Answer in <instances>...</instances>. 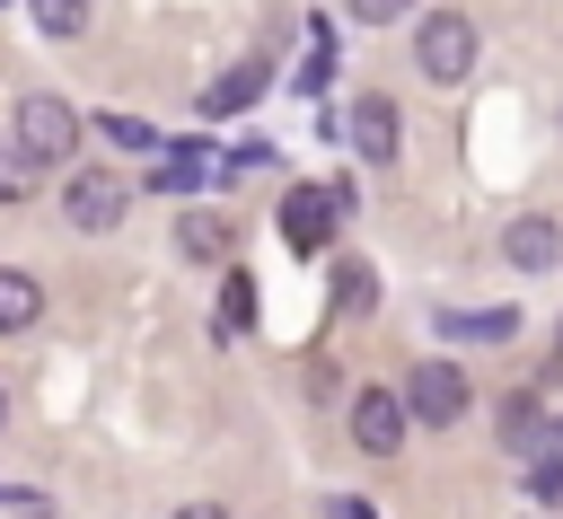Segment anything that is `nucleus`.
<instances>
[{
    "label": "nucleus",
    "mask_w": 563,
    "mask_h": 519,
    "mask_svg": "<svg viewBox=\"0 0 563 519\" xmlns=\"http://www.w3.org/2000/svg\"><path fill=\"white\" fill-rule=\"evenodd\" d=\"M475 53H484V35H475V18H466V9H431V18H422V35H413L422 79H440V88H457V79L475 70Z\"/></svg>",
    "instance_id": "f257e3e1"
},
{
    "label": "nucleus",
    "mask_w": 563,
    "mask_h": 519,
    "mask_svg": "<svg viewBox=\"0 0 563 519\" xmlns=\"http://www.w3.org/2000/svg\"><path fill=\"white\" fill-rule=\"evenodd\" d=\"M44 167H70V150H79V132H88V114H70V97H53V88H35V97H18V123H9Z\"/></svg>",
    "instance_id": "f03ea898"
},
{
    "label": "nucleus",
    "mask_w": 563,
    "mask_h": 519,
    "mask_svg": "<svg viewBox=\"0 0 563 519\" xmlns=\"http://www.w3.org/2000/svg\"><path fill=\"white\" fill-rule=\"evenodd\" d=\"M123 202H132V185H123L114 167H70V185H62V220L88 229V238L123 229Z\"/></svg>",
    "instance_id": "7ed1b4c3"
},
{
    "label": "nucleus",
    "mask_w": 563,
    "mask_h": 519,
    "mask_svg": "<svg viewBox=\"0 0 563 519\" xmlns=\"http://www.w3.org/2000/svg\"><path fill=\"white\" fill-rule=\"evenodd\" d=\"M405 413L431 422V431H449V422L466 413V369H457V361H413V378H405Z\"/></svg>",
    "instance_id": "20e7f679"
},
{
    "label": "nucleus",
    "mask_w": 563,
    "mask_h": 519,
    "mask_svg": "<svg viewBox=\"0 0 563 519\" xmlns=\"http://www.w3.org/2000/svg\"><path fill=\"white\" fill-rule=\"evenodd\" d=\"M405 422H413V413H405L396 387H361V396H352V440H361L369 457H396V449H405Z\"/></svg>",
    "instance_id": "39448f33"
},
{
    "label": "nucleus",
    "mask_w": 563,
    "mask_h": 519,
    "mask_svg": "<svg viewBox=\"0 0 563 519\" xmlns=\"http://www.w3.org/2000/svg\"><path fill=\"white\" fill-rule=\"evenodd\" d=\"M264 79H273V62H255V53H246V62H229V70H220V79L202 88V114H211V123H229V114H246V106L264 97Z\"/></svg>",
    "instance_id": "423d86ee"
},
{
    "label": "nucleus",
    "mask_w": 563,
    "mask_h": 519,
    "mask_svg": "<svg viewBox=\"0 0 563 519\" xmlns=\"http://www.w3.org/2000/svg\"><path fill=\"white\" fill-rule=\"evenodd\" d=\"M343 132H352V150H361V158H378V167H387V158H396V141H405V132H396V97H352Z\"/></svg>",
    "instance_id": "0eeeda50"
},
{
    "label": "nucleus",
    "mask_w": 563,
    "mask_h": 519,
    "mask_svg": "<svg viewBox=\"0 0 563 519\" xmlns=\"http://www.w3.org/2000/svg\"><path fill=\"white\" fill-rule=\"evenodd\" d=\"M176 255H185V264H220V273H229L238 229H229L220 211H185V220H176Z\"/></svg>",
    "instance_id": "6e6552de"
},
{
    "label": "nucleus",
    "mask_w": 563,
    "mask_h": 519,
    "mask_svg": "<svg viewBox=\"0 0 563 519\" xmlns=\"http://www.w3.org/2000/svg\"><path fill=\"white\" fill-rule=\"evenodd\" d=\"M282 229H290V246H325V229H334V194H317V185H290L282 194Z\"/></svg>",
    "instance_id": "1a4fd4ad"
},
{
    "label": "nucleus",
    "mask_w": 563,
    "mask_h": 519,
    "mask_svg": "<svg viewBox=\"0 0 563 519\" xmlns=\"http://www.w3.org/2000/svg\"><path fill=\"white\" fill-rule=\"evenodd\" d=\"M501 255H510V264H519V273H545V264H554V255H563V229H554V220H537V211H528V220H510V229H501Z\"/></svg>",
    "instance_id": "9d476101"
},
{
    "label": "nucleus",
    "mask_w": 563,
    "mask_h": 519,
    "mask_svg": "<svg viewBox=\"0 0 563 519\" xmlns=\"http://www.w3.org/2000/svg\"><path fill=\"white\" fill-rule=\"evenodd\" d=\"M35 185H44V158H35L18 132H0V202H26Z\"/></svg>",
    "instance_id": "9b49d317"
},
{
    "label": "nucleus",
    "mask_w": 563,
    "mask_h": 519,
    "mask_svg": "<svg viewBox=\"0 0 563 519\" xmlns=\"http://www.w3.org/2000/svg\"><path fill=\"white\" fill-rule=\"evenodd\" d=\"M44 317V290H35V273H0V334H26Z\"/></svg>",
    "instance_id": "f8f14e48"
},
{
    "label": "nucleus",
    "mask_w": 563,
    "mask_h": 519,
    "mask_svg": "<svg viewBox=\"0 0 563 519\" xmlns=\"http://www.w3.org/2000/svg\"><path fill=\"white\" fill-rule=\"evenodd\" d=\"M440 325L466 334V343H510V334H519V308H484V317H475V308H449Z\"/></svg>",
    "instance_id": "ddd939ff"
},
{
    "label": "nucleus",
    "mask_w": 563,
    "mask_h": 519,
    "mask_svg": "<svg viewBox=\"0 0 563 519\" xmlns=\"http://www.w3.org/2000/svg\"><path fill=\"white\" fill-rule=\"evenodd\" d=\"M501 440L510 449H545V405L537 396H501Z\"/></svg>",
    "instance_id": "4468645a"
},
{
    "label": "nucleus",
    "mask_w": 563,
    "mask_h": 519,
    "mask_svg": "<svg viewBox=\"0 0 563 519\" xmlns=\"http://www.w3.org/2000/svg\"><path fill=\"white\" fill-rule=\"evenodd\" d=\"M528 493H537V501H563V440L528 449Z\"/></svg>",
    "instance_id": "2eb2a0df"
},
{
    "label": "nucleus",
    "mask_w": 563,
    "mask_h": 519,
    "mask_svg": "<svg viewBox=\"0 0 563 519\" xmlns=\"http://www.w3.org/2000/svg\"><path fill=\"white\" fill-rule=\"evenodd\" d=\"M26 9H35L44 35H79V26H88V0H26Z\"/></svg>",
    "instance_id": "dca6fc26"
},
{
    "label": "nucleus",
    "mask_w": 563,
    "mask_h": 519,
    "mask_svg": "<svg viewBox=\"0 0 563 519\" xmlns=\"http://www.w3.org/2000/svg\"><path fill=\"white\" fill-rule=\"evenodd\" d=\"M246 317H255V290H246V273H229V281H220V325L246 334Z\"/></svg>",
    "instance_id": "f3484780"
},
{
    "label": "nucleus",
    "mask_w": 563,
    "mask_h": 519,
    "mask_svg": "<svg viewBox=\"0 0 563 519\" xmlns=\"http://www.w3.org/2000/svg\"><path fill=\"white\" fill-rule=\"evenodd\" d=\"M352 9V26H396V18H413V0H343Z\"/></svg>",
    "instance_id": "a211bd4d"
},
{
    "label": "nucleus",
    "mask_w": 563,
    "mask_h": 519,
    "mask_svg": "<svg viewBox=\"0 0 563 519\" xmlns=\"http://www.w3.org/2000/svg\"><path fill=\"white\" fill-rule=\"evenodd\" d=\"M97 123H106L123 150H150V123H132V114H97Z\"/></svg>",
    "instance_id": "6ab92c4d"
},
{
    "label": "nucleus",
    "mask_w": 563,
    "mask_h": 519,
    "mask_svg": "<svg viewBox=\"0 0 563 519\" xmlns=\"http://www.w3.org/2000/svg\"><path fill=\"white\" fill-rule=\"evenodd\" d=\"M334 290H343V308H369V299H378V281H369V273H361V264H352V273H343V281H334Z\"/></svg>",
    "instance_id": "aec40b11"
},
{
    "label": "nucleus",
    "mask_w": 563,
    "mask_h": 519,
    "mask_svg": "<svg viewBox=\"0 0 563 519\" xmlns=\"http://www.w3.org/2000/svg\"><path fill=\"white\" fill-rule=\"evenodd\" d=\"M176 519H229V510H220V501H185Z\"/></svg>",
    "instance_id": "412c9836"
},
{
    "label": "nucleus",
    "mask_w": 563,
    "mask_h": 519,
    "mask_svg": "<svg viewBox=\"0 0 563 519\" xmlns=\"http://www.w3.org/2000/svg\"><path fill=\"white\" fill-rule=\"evenodd\" d=\"M334 519H369V510H361V501H343V510H334Z\"/></svg>",
    "instance_id": "4be33fe9"
},
{
    "label": "nucleus",
    "mask_w": 563,
    "mask_h": 519,
    "mask_svg": "<svg viewBox=\"0 0 563 519\" xmlns=\"http://www.w3.org/2000/svg\"><path fill=\"white\" fill-rule=\"evenodd\" d=\"M18 519H53V510H18Z\"/></svg>",
    "instance_id": "5701e85b"
},
{
    "label": "nucleus",
    "mask_w": 563,
    "mask_h": 519,
    "mask_svg": "<svg viewBox=\"0 0 563 519\" xmlns=\"http://www.w3.org/2000/svg\"><path fill=\"white\" fill-rule=\"evenodd\" d=\"M0 422H9V387H0Z\"/></svg>",
    "instance_id": "b1692460"
}]
</instances>
